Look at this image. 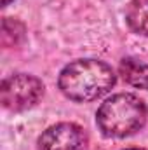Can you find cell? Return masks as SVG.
I'll return each mask as SVG.
<instances>
[{"mask_svg":"<svg viewBox=\"0 0 148 150\" xmlns=\"http://www.w3.org/2000/svg\"><path fill=\"white\" fill-rule=\"evenodd\" d=\"M115 84L110 67L98 59H78L65 67L59 75V89L75 101H91L108 93Z\"/></svg>","mask_w":148,"mask_h":150,"instance_id":"obj_1","label":"cell"},{"mask_svg":"<svg viewBox=\"0 0 148 150\" xmlns=\"http://www.w3.org/2000/svg\"><path fill=\"white\" fill-rule=\"evenodd\" d=\"M85 131L72 122L51 126L38 138V150H87Z\"/></svg>","mask_w":148,"mask_h":150,"instance_id":"obj_4","label":"cell"},{"mask_svg":"<svg viewBox=\"0 0 148 150\" xmlns=\"http://www.w3.org/2000/svg\"><path fill=\"white\" fill-rule=\"evenodd\" d=\"M125 19L132 32L148 37V0H131L125 9Z\"/></svg>","mask_w":148,"mask_h":150,"instance_id":"obj_5","label":"cell"},{"mask_svg":"<svg viewBox=\"0 0 148 150\" xmlns=\"http://www.w3.org/2000/svg\"><path fill=\"white\" fill-rule=\"evenodd\" d=\"M127 150H143V149H127Z\"/></svg>","mask_w":148,"mask_h":150,"instance_id":"obj_7","label":"cell"},{"mask_svg":"<svg viewBox=\"0 0 148 150\" xmlns=\"http://www.w3.org/2000/svg\"><path fill=\"white\" fill-rule=\"evenodd\" d=\"M120 75L131 86L148 91V65L136 61V59H131V58L122 59L120 61Z\"/></svg>","mask_w":148,"mask_h":150,"instance_id":"obj_6","label":"cell"},{"mask_svg":"<svg viewBox=\"0 0 148 150\" xmlns=\"http://www.w3.org/2000/svg\"><path fill=\"white\" fill-rule=\"evenodd\" d=\"M2 105L12 112H23L38 103L44 94V84L33 75H12L2 82Z\"/></svg>","mask_w":148,"mask_h":150,"instance_id":"obj_3","label":"cell"},{"mask_svg":"<svg viewBox=\"0 0 148 150\" xmlns=\"http://www.w3.org/2000/svg\"><path fill=\"white\" fill-rule=\"evenodd\" d=\"M98 126L110 138H124L140 131L147 120L145 103L129 93L108 98L98 110Z\"/></svg>","mask_w":148,"mask_h":150,"instance_id":"obj_2","label":"cell"}]
</instances>
